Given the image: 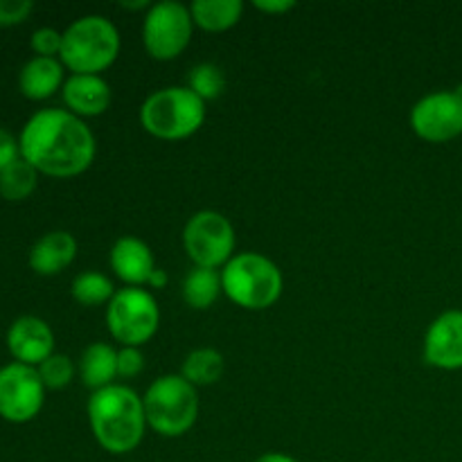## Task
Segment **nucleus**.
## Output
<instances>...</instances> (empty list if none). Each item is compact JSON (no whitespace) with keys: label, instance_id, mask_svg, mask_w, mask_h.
Wrapping results in <instances>:
<instances>
[{"label":"nucleus","instance_id":"obj_31","mask_svg":"<svg viewBox=\"0 0 462 462\" xmlns=\"http://www.w3.org/2000/svg\"><path fill=\"white\" fill-rule=\"evenodd\" d=\"M167 284H170V275H167V271L161 269V266H158V269L152 273V278L147 280L149 289H165Z\"/></svg>","mask_w":462,"mask_h":462},{"label":"nucleus","instance_id":"obj_20","mask_svg":"<svg viewBox=\"0 0 462 462\" xmlns=\"http://www.w3.org/2000/svg\"><path fill=\"white\" fill-rule=\"evenodd\" d=\"M226 361L224 355L215 347H197L185 356L180 365V377L188 379L194 388L212 386L224 377Z\"/></svg>","mask_w":462,"mask_h":462},{"label":"nucleus","instance_id":"obj_24","mask_svg":"<svg viewBox=\"0 0 462 462\" xmlns=\"http://www.w3.org/2000/svg\"><path fill=\"white\" fill-rule=\"evenodd\" d=\"M188 88L197 93L203 102H210L224 95L226 75L217 63H197L188 75Z\"/></svg>","mask_w":462,"mask_h":462},{"label":"nucleus","instance_id":"obj_28","mask_svg":"<svg viewBox=\"0 0 462 462\" xmlns=\"http://www.w3.org/2000/svg\"><path fill=\"white\" fill-rule=\"evenodd\" d=\"M144 370V355L140 347H120L117 350V377L134 379Z\"/></svg>","mask_w":462,"mask_h":462},{"label":"nucleus","instance_id":"obj_14","mask_svg":"<svg viewBox=\"0 0 462 462\" xmlns=\"http://www.w3.org/2000/svg\"><path fill=\"white\" fill-rule=\"evenodd\" d=\"M66 111L77 117H97L111 106V86L102 75H70L61 88Z\"/></svg>","mask_w":462,"mask_h":462},{"label":"nucleus","instance_id":"obj_30","mask_svg":"<svg viewBox=\"0 0 462 462\" xmlns=\"http://www.w3.org/2000/svg\"><path fill=\"white\" fill-rule=\"evenodd\" d=\"M253 7L262 14H269V16H278V14H287L296 7V0H255Z\"/></svg>","mask_w":462,"mask_h":462},{"label":"nucleus","instance_id":"obj_3","mask_svg":"<svg viewBox=\"0 0 462 462\" xmlns=\"http://www.w3.org/2000/svg\"><path fill=\"white\" fill-rule=\"evenodd\" d=\"M120 32L99 14H88L63 30V45L59 61L72 75H102L116 63L120 54Z\"/></svg>","mask_w":462,"mask_h":462},{"label":"nucleus","instance_id":"obj_16","mask_svg":"<svg viewBox=\"0 0 462 462\" xmlns=\"http://www.w3.org/2000/svg\"><path fill=\"white\" fill-rule=\"evenodd\" d=\"M75 235H70L68 230H52V233H45L43 237L36 239L34 246L30 248L27 262L36 275L50 278V275H59L61 271H66L75 262Z\"/></svg>","mask_w":462,"mask_h":462},{"label":"nucleus","instance_id":"obj_5","mask_svg":"<svg viewBox=\"0 0 462 462\" xmlns=\"http://www.w3.org/2000/svg\"><path fill=\"white\" fill-rule=\"evenodd\" d=\"M206 122V102L188 86H167L149 95L140 106V125L158 140H185Z\"/></svg>","mask_w":462,"mask_h":462},{"label":"nucleus","instance_id":"obj_4","mask_svg":"<svg viewBox=\"0 0 462 462\" xmlns=\"http://www.w3.org/2000/svg\"><path fill=\"white\" fill-rule=\"evenodd\" d=\"M221 287L228 300L248 311L273 307L282 296V271L262 253H237L221 269Z\"/></svg>","mask_w":462,"mask_h":462},{"label":"nucleus","instance_id":"obj_12","mask_svg":"<svg viewBox=\"0 0 462 462\" xmlns=\"http://www.w3.org/2000/svg\"><path fill=\"white\" fill-rule=\"evenodd\" d=\"M424 361L431 368L462 370V310H447L429 325L422 346Z\"/></svg>","mask_w":462,"mask_h":462},{"label":"nucleus","instance_id":"obj_17","mask_svg":"<svg viewBox=\"0 0 462 462\" xmlns=\"http://www.w3.org/2000/svg\"><path fill=\"white\" fill-rule=\"evenodd\" d=\"M66 84V68L59 59L32 57L18 72V90L32 102L52 97Z\"/></svg>","mask_w":462,"mask_h":462},{"label":"nucleus","instance_id":"obj_11","mask_svg":"<svg viewBox=\"0 0 462 462\" xmlns=\"http://www.w3.org/2000/svg\"><path fill=\"white\" fill-rule=\"evenodd\" d=\"M411 129L418 138L442 144L462 135V86L424 95L411 108Z\"/></svg>","mask_w":462,"mask_h":462},{"label":"nucleus","instance_id":"obj_23","mask_svg":"<svg viewBox=\"0 0 462 462\" xmlns=\"http://www.w3.org/2000/svg\"><path fill=\"white\" fill-rule=\"evenodd\" d=\"M116 291L117 289L113 287L111 280L104 273H99V271H84V273H79L72 280L70 287L72 298L84 307L108 305L111 298L116 296Z\"/></svg>","mask_w":462,"mask_h":462},{"label":"nucleus","instance_id":"obj_8","mask_svg":"<svg viewBox=\"0 0 462 462\" xmlns=\"http://www.w3.org/2000/svg\"><path fill=\"white\" fill-rule=\"evenodd\" d=\"M194 34V21L188 5L176 0H161L147 9L143 21L144 50L156 61H171L180 57Z\"/></svg>","mask_w":462,"mask_h":462},{"label":"nucleus","instance_id":"obj_27","mask_svg":"<svg viewBox=\"0 0 462 462\" xmlns=\"http://www.w3.org/2000/svg\"><path fill=\"white\" fill-rule=\"evenodd\" d=\"M34 12L32 0H0V27L21 25Z\"/></svg>","mask_w":462,"mask_h":462},{"label":"nucleus","instance_id":"obj_25","mask_svg":"<svg viewBox=\"0 0 462 462\" xmlns=\"http://www.w3.org/2000/svg\"><path fill=\"white\" fill-rule=\"evenodd\" d=\"M36 370H39L45 391H61V388L70 386V382L75 379V364L70 361V356L59 355V352L48 356Z\"/></svg>","mask_w":462,"mask_h":462},{"label":"nucleus","instance_id":"obj_26","mask_svg":"<svg viewBox=\"0 0 462 462\" xmlns=\"http://www.w3.org/2000/svg\"><path fill=\"white\" fill-rule=\"evenodd\" d=\"M63 45V32L54 30V27H39L32 32L30 48L34 50V57H50L59 59Z\"/></svg>","mask_w":462,"mask_h":462},{"label":"nucleus","instance_id":"obj_29","mask_svg":"<svg viewBox=\"0 0 462 462\" xmlns=\"http://www.w3.org/2000/svg\"><path fill=\"white\" fill-rule=\"evenodd\" d=\"M18 158H21L18 138H14V134L0 126V171L12 165L14 161H18Z\"/></svg>","mask_w":462,"mask_h":462},{"label":"nucleus","instance_id":"obj_22","mask_svg":"<svg viewBox=\"0 0 462 462\" xmlns=\"http://www.w3.org/2000/svg\"><path fill=\"white\" fill-rule=\"evenodd\" d=\"M36 183H39V171L27 161L18 158L0 171V197L12 203L25 201L36 189Z\"/></svg>","mask_w":462,"mask_h":462},{"label":"nucleus","instance_id":"obj_18","mask_svg":"<svg viewBox=\"0 0 462 462\" xmlns=\"http://www.w3.org/2000/svg\"><path fill=\"white\" fill-rule=\"evenodd\" d=\"M79 379L90 391H102L113 386L117 377V350L108 343H90L79 356Z\"/></svg>","mask_w":462,"mask_h":462},{"label":"nucleus","instance_id":"obj_9","mask_svg":"<svg viewBox=\"0 0 462 462\" xmlns=\"http://www.w3.org/2000/svg\"><path fill=\"white\" fill-rule=\"evenodd\" d=\"M235 228L217 210H199L183 228V246L194 266L224 269L235 257Z\"/></svg>","mask_w":462,"mask_h":462},{"label":"nucleus","instance_id":"obj_19","mask_svg":"<svg viewBox=\"0 0 462 462\" xmlns=\"http://www.w3.org/2000/svg\"><path fill=\"white\" fill-rule=\"evenodd\" d=\"M189 14H192L194 27L219 34L242 21L244 3L242 0H194L189 5Z\"/></svg>","mask_w":462,"mask_h":462},{"label":"nucleus","instance_id":"obj_15","mask_svg":"<svg viewBox=\"0 0 462 462\" xmlns=\"http://www.w3.org/2000/svg\"><path fill=\"white\" fill-rule=\"evenodd\" d=\"M111 269L126 287H147V280L152 278L153 271L158 269L153 253L143 239L125 237L116 239L111 248Z\"/></svg>","mask_w":462,"mask_h":462},{"label":"nucleus","instance_id":"obj_10","mask_svg":"<svg viewBox=\"0 0 462 462\" xmlns=\"http://www.w3.org/2000/svg\"><path fill=\"white\" fill-rule=\"evenodd\" d=\"M45 404V386L39 370L25 364L0 368V418L12 424H27L41 413Z\"/></svg>","mask_w":462,"mask_h":462},{"label":"nucleus","instance_id":"obj_21","mask_svg":"<svg viewBox=\"0 0 462 462\" xmlns=\"http://www.w3.org/2000/svg\"><path fill=\"white\" fill-rule=\"evenodd\" d=\"M224 293L221 287V271L192 266L183 280V300L192 310H208Z\"/></svg>","mask_w":462,"mask_h":462},{"label":"nucleus","instance_id":"obj_13","mask_svg":"<svg viewBox=\"0 0 462 462\" xmlns=\"http://www.w3.org/2000/svg\"><path fill=\"white\" fill-rule=\"evenodd\" d=\"M7 350L16 364L39 368L48 356L54 355V332L39 316H21L7 329Z\"/></svg>","mask_w":462,"mask_h":462},{"label":"nucleus","instance_id":"obj_2","mask_svg":"<svg viewBox=\"0 0 462 462\" xmlns=\"http://www.w3.org/2000/svg\"><path fill=\"white\" fill-rule=\"evenodd\" d=\"M90 431L106 454L125 456L138 449L147 431L143 397L125 383L95 391L88 397Z\"/></svg>","mask_w":462,"mask_h":462},{"label":"nucleus","instance_id":"obj_32","mask_svg":"<svg viewBox=\"0 0 462 462\" xmlns=\"http://www.w3.org/2000/svg\"><path fill=\"white\" fill-rule=\"evenodd\" d=\"M253 462H298V460L291 458V456H287V454H280V451H266V454L257 456Z\"/></svg>","mask_w":462,"mask_h":462},{"label":"nucleus","instance_id":"obj_7","mask_svg":"<svg viewBox=\"0 0 462 462\" xmlns=\"http://www.w3.org/2000/svg\"><path fill=\"white\" fill-rule=\"evenodd\" d=\"M106 328L122 347H140L156 337L161 307L149 289L125 287L106 305Z\"/></svg>","mask_w":462,"mask_h":462},{"label":"nucleus","instance_id":"obj_6","mask_svg":"<svg viewBox=\"0 0 462 462\" xmlns=\"http://www.w3.org/2000/svg\"><path fill=\"white\" fill-rule=\"evenodd\" d=\"M147 427L162 438H180L197 424V388L180 374H162L143 397Z\"/></svg>","mask_w":462,"mask_h":462},{"label":"nucleus","instance_id":"obj_1","mask_svg":"<svg viewBox=\"0 0 462 462\" xmlns=\"http://www.w3.org/2000/svg\"><path fill=\"white\" fill-rule=\"evenodd\" d=\"M21 158L39 174L72 179L93 165L97 140L81 117L66 108H41L18 135Z\"/></svg>","mask_w":462,"mask_h":462}]
</instances>
